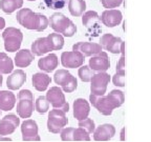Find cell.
<instances>
[{
    "label": "cell",
    "mask_w": 151,
    "mask_h": 142,
    "mask_svg": "<svg viewBox=\"0 0 151 142\" xmlns=\"http://www.w3.org/2000/svg\"><path fill=\"white\" fill-rule=\"evenodd\" d=\"M89 101L100 114L104 116H110L113 109L123 105L125 101V95L122 91L112 90L107 96H96L90 94Z\"/></svg>",
    "instance_id": "obj_1"
},
{
    "label": "cell",
    "mask_w": 151,
    "mask_h": 142,
    "mask_svg": "<svg viewBox=\"0 0 151 142\" xmlns=\"http://www.w3.org/2000/svg\"><path fill=\"white\" fill-rule=\"evenodd\" d=\"M16 19L18 23L26 30H34L37 32L45 31L50 25L48 18L45 15L33 12L28 7L19 9L17 12Z\"/></svg>",
    "instance_id": "obj_2"
},
{
    "label": "cell",
    "mask_w": 151,
    "mask_h": 142,
    "mask_svg": "<svg viewBox=\"0 0 151 142\" xmlns=\"http://www.w3.org/2000/svg\"><path fill=\"white\" fill-rule=\"evenodd\" d=\"M48 21H50L48 26H50L56 33L61 34L63 37H73L77 33L76 24L60 12L54 13L50 17Z\"/></svg>",
    "instance_id": "obj_3"
},
{
    "label": "cell",
    "mask_w": 151,
    "mask_h": 142,
    "mask_svg": "<svg viewBox=\"0 0 151 142\" xmlns=\"http://www.w3.org/2000/svg\"><path fill=\"white\" fill-rule=\"evenodd\" d=\"M18 103H17V115L20 118H31L35 111L34 95L29 90H21L18 93Z\"/></svg>",
    "instance_id": "obj_4"
},
{
    "label": "cell",
    "mask_w": 151,
    "mask_h": 142,
    "mask_svg": "<svg viewBox=\"0 0 151 142\" xmlns=\"http://www.w3.org/2000/svg\"><path fill=\"white\" fill-rule=\"evenodd\" d=\"M2 39L4 41V50L9 53H15L20 50L23 34L19 28L9 26L3 31Z\"/></svg>",
    "instance_id": "obj_5"
},
{
    "label": "cell",
    "mask_w": 151,
    "mask_h": 142,
    "mask_svg": "<svg viewBox=\"0 0 151 142\" xmlns=\"http://www.w3.org/2000/svg\"><path fill=\"white\" fill-rule=\"evenodd\" d=\"M68 118L66 113L60 109H52L48 113L47 118V130L52 134H60L62 128L67 126Z\"/></svg>",
    "instance_id": "obj_6"
},
{
    "label": "cell",
    "mask_w": 151,
    "mask_h": 142,
    "mask_svg": "<svg viewBox=\"0 0 151 142\" xmlns=\"http://www.w3.org/2000/svg\"><path fill=\"white\" fill-rule=\"evenodd\" d=\"M110 82V75L106 72H98L93 74L90 80V92L96 96H104L106 94L107 86Z\"/></svg>",
    "instance_id": "obj_7"
},
{
    "label": "cell",
    "mask_w": 151,
    "mask_h": 142,
    "mask_svg": "<svg viewBox=\"0 0 151 142\" xmlns=\"http://www.w3.org/2000/svg\"><path fill=\"white\" fill-rule=\"evenodd\" d=\"M23 141H40L41 137L38 135L39 128L35 120L33 119H24L23 122L20 124Z\"/></svg>",
    "instance_id": "obj_8"
},
{
    "label": "cell",
    "mask_w": 151,
    "mask_h": 142,
    "mask_svg": "<svg viewBox=\"0 0 151 142\" xmlns=\"http://www.w3.org/2000/svg\"><path fill=\"white\" fill-rule=\"evenodd\" d=\"M85 57L77 51L63 52L61 54V64L66 69H77L84 64Z\"/></svg>",
    "instance_id": "obj_9"
},
{
    "label": "cell",
    "mask_w": 151,
    "mask_h": 142,
    "mask_svg": "<svg viewBox=\"0 0 151 142\" xmlns=\"http://www.w3.org/2000/svg\"><path fill=\"white\" fill-rule=\"evenodd\" d=\"M19 125H20V117L15 114L5 115L0 120V136L6 137L9 135H12Z\"/></svg>",
    "instance_id": "obj_10"
},
{
    "label": "cell",
    "mask_w": 151,
    "mask_h": 142,
    "mask_svg": "<svg viewBox=\"0 0 151 142\" xmlns=\"http://www.w3.org/2000/svg\"><path fill=\"white\" fill-rule=\"evenodd\" d=\"M46 99L50 102V104L52 106V109H60L65 105L67 102L65 99V95L59 86H52L46 93Z\"/></svg>",
    "instance_id": "obj_11"
},
{
    "label": "cell",
    "mask_w": 151,
    "mask_h": 142,
    "mask_svg": "<svg viewBox=\"0 0 151 142\" xmlns=\"http://www.w3.org/2000/svg\"><path fill=\"white\" fill-rule=\"evenodd\" d=\"M90 69L93 72H106L110 67V61H109V57L106 52L102 51L99 54L91 56L89 59V65Z\"/></svg>",
    "instance_id": "obj_12"
},
{
    "label": "cell",
    "mask_w": 151,
    "mask_h": 142,
    "mask_svg": "<svg viewBox=\"0 0 151 142\" xmlns=\"http://www.w3.org/2000/svg\"><path fill=\"white\" fill-rule=\"evenodd\" d=\"M122 39L120 37H116L112 34H104L100 39V44L102 49L105 51H108L111 54H120L121 43Z\"/></svg>",
    "instance_id": "obj_13"
},
{
    "label": "cell",
    "mask_w": 151,
    "mask_h": 142,
    "mask_svg": "<svg viewBox=\"0 0 151 142\" xmlns=\"http://www.w3.org/2000/svg\"><path fill=\"white\" fill-rule=\"evenodd\" d=\"M102 46L100 43L96 42H84L80 41L73 45V51L80 52L84 57H91L102 52Z\"/></svg>",
    "instance_id": "obj_14"
},
{
    "label": "cell",
    "mask_w": 151,
    "mask_h": 142,
    "mask_svg": "<svg viewBox=\"0 0 151 142\" xmlns=\"http://www.w3.org/2000/svg\"><path fill=\"white\" fill-rule=\"evenodd\" d=\"M122 12L116 9H105L100 17V20L102 21V23L104 25H106L107 28H114V26L119 25L122 22Z\"/></svg>",
    "instance_id": "obj_15"
},
{
    "label": "cell",
    "mask_w": 151,
    "mask_h": 142,
    "mask_svg": "<svg viewBox=\"0 0 151 142\" xmlns=\"http://www.w3.org/2000/svg\"><path fill=\"white\" fill-rule=\"evenodd\" d=\"M73 109L75 119H77L78 121H82L84 119L88 118V116H89L90 104L84 98H78L73 101Z\"/></svg>",
    "instance_id": "obj_16"
},
{
    "label": "cell",
    "mask_w": 151,
    "mask_h": 142,
    "mask_svg": "<svg viewBox=\"0 0 151 142\" xmlns=\"http://www.w3.org/2000/svg\"><path fill=\"white\" fill-rule=\"evenodd\" d=\"M92 135L94 141H109L116 135V128L110 123H105L96 128Z\"/></svg>",
    "instance_id": "obj_17"
},
{
    "label": "cell",
    "mask_w": 151,
    "mask_h": 142,
    "mask_svg": "<svg viewBox=\"0 0 151 142\" xmlns=\"http://www.w3.org/2000/svg\"><path fill=\"white\" fill-rule=\"evenodd\" d=\"M26 81V74L23 70H16L7 76L6 86L9 91H17L21 88Z\"/></svg>",
    "instance_id": "obj_18"
},
{
    "label": "cell",
    "mask_w": 151,
    "mask_h": 142,
    "mask_svg": "<svg viewBox=\"0 0 151 142\" xmlns=\"http://www.w3.org/2000/svg\"><path fill=\"white\" fill-rule=\"evenodd\" d=\"M32 53L35 56H43L45 54L52 52V46L48 37L38 38L32 43Z\"/></svg>",
    "instance_id": "obj_19"
},
{
    "label": "cell",
    "mask_w": 151,
    "mask_h": 142,
    "mask_svg": "<svg viewBox=\"0 0 151 142\" xmlns=\"http://www.w3.org/2000/svg\"><path fill=\"white\" fill-rule=\"evenodd\" d=\"M59 66V59L56 54H48L38 61V67L44 73H50Z\"/></svg>",
    "instance_id": "obj_20"
},
{
    "label": "cell",
    "mask_w": 151,
    "mask_h": 142,
    "mask_svg": "<svg viewBox=\"0 0 151 142\" xmlns=\"http://www.w3.org/2000/svg\"><path fill=\"white\" fill-rule=\"evenodd\" d=\"M34 59H35V55L32 53L31 50H27V49L19 50L15 55V65L20 69L27 67L31 65Z\"/></svg>",
    "instance_id": "obj_21"
},
{
    "label": "cell",
    "mask_w": 151,
    "mask_h": 142,
    "mask_svg": "<svg viewBox=\"0 0 151 142\" xmlns=\"http://www.w3.org/2000/svg\"><path fill=\"white\" fill-rule=\"evenodd\" d=\"M32 82L36 91L45 92L52 82V78L50 76L47 75V73H35L32 77Z\"/></svg>",
    "instance_id": "obj_22"
},
{
    "label": "cell",
    "mask_w": 151,
    "mask_h": 142,
    "mask_svg": "<svg viewBox=\"0 0 151 142\" xmlns=\"http://www.w3.org/2000/svg\"><path fill=\"white\" fill-rule=\"evenodd\" d=\"M16 105V96L12 91H0V109L12 111Z\"/></svg>",
    "instance_id": "obj_23"
},
{
    "label": "cell",
    "mask_w": 151,
    "mask_h": 142,
    "mask_svg": "<svg viewBox=\"0 0 151 142\" xmlns=\"http://www.w3.org/2000/svg\"><path fill=\"white\" fill-rule=\"evenodd\" d=\"M23 7V0H0V9L5 14H12Z\"/></svg>",
    "instance_id": "obj_24"
},
{
    "label": "cell",
    "mask_w": 151,
    "mask_h": 142,
    "mask_svg": "<svg viewBox=\"0 0 151 142\" xmlns=\"http://www.w3.org/2000/svg\"><path fill=\"white\" fill-rule=\"evenodd\" d=\"M14 71V62L5 53H0V74L9 75Z\"/></svg>",
    "instance_id": "obj_25"
},
{
    "label": "cell",
    "mask_w": 151,
    "mask_h": 142,
    "mask_svg": "<svg viewBox=\"0 0 151 142\" xmlns=\"http://www.w3.org/2000/svg\"><path fill=\"white\" fill-rule=\"evenodd\" d=\"M86 9L85 0H68V11L71 16L79 17Z\"/></svg>",
    "instance_id": "obj_26"
},
{
    "label": "cell",
    "mask_w": 151,
    "mask_h": 142,
    "mask_svg": "<svg viewBox=\"0 0 151 142\" xmlns=\"http://www.w3.org/2000/svg\"><path fill=\"white\" fill-rule=\"evenodd\" d=\"M73 78V76L65 69L58 70L54 75V80H55V82H56V84L60 85L61 88L65 86Z\"/></svg>",
    "instance_id": "obj_27"
},
{
    "label": "cell",
    "mask_w": 151,
    "mask_h": 142,
    "mask_svg": "<svg viewBox=\"0 0 151 142\" xmlns=\"http://www.w3.org/2000/svg\"><path fill=\"white\" fill-rule=\"evenodd\" d=\"M100 21V16L96 11H87L85 12L82 17V23L86 28H89L90 26L94 25Z\"/></svg>",
    "instance_id": "obj_28"
},
{
    "label": "cell",
    "mask_w": 151,
    "mask_h": 142,
    "mask_svg": "<svg viewBox=\"0 0 151 142\" xmlns=\"http://www.w3.org/2000/svg\"><path fill=\"white\" fill-rule=\"evenodd\" d=\"M48 39H50V43H52V51H60L63 49L64 46V37L61 34L58 33H52L47 35Z\"/></svg>",
    "instance_id": "obj_29"
},
{
    "label": "cell",
    "mask_w": 151,
    "mask_h": 142,
    "mask_svg": "<svg viewBox=\"0 0 151 142\" xmlns=\"http://www.w3.org/2000/svg\"><path fill=\"white\" fill-rule=\"evenodd\" d=\"M50 109V102L47 101L45 96H39L35 101V111L39 114H45Z\"/></svg>",
    "instance_id": "obj_30"
},
{
    "label": "cell",
    "mask_w": 151,
    "mask_h": 142,
    "mask_svg": "<svg viewBox=\"0 0 151 142\" xmlns=\"http://www.w3.org/2000/svg\"><path fill=\"white\" fill-rule=\"evenodd\" d=\"M93 74H94V72L90 69L89 66L85 65V64H83L82 66H80L78 70L79 78H80L83 82H90Z\"/></svg>",
    "instance_id": "obj_31"
},
{
    "label": "cell",
    "mask_w": 151,
    "mask_h": 142,
    "mask_svg": "<svg viewBox=\"0 0 151 142\" xmlns=\"http://www.w3.org/2000/svg\"><path fill=\"white\" fill-rule=\"evenodd\" d=\"M73 141H90V134L84 128H77L73 130Z\"/></svg>",
    "instance_id": "obj_32"
},
{
    "label": "cell",
    "mask_w": 151,
    "mask_h": 142,
    "mask_svg": "<svg viewBox=\"0 0 151 142\" xmlns=\"http://www.w3.org/2000/svg\"><path fill=\"white\" fill-rule=\"evenodd\" d=\"M78 126L79 128H84L88 134H93L94 130H96V124H94V121L90 118H86L82 121H78Z\"/></svg>",
    "instance_id": "obj_33"
},
{
    "label": "cell",
    "mask_w": 151,
    "mask_h": 142,
    "mask_svg": "<svg viewBox=\"0 0 151 142\" xmlns=\"http://www.w3.org/2000/svg\"><path fill=\"white\" fill-rule=\"evenodd\" d=\"M48 9H61L65 7L67 0H43Z\"/></svg>",
    "instance_id": "obj_34"
},
{
    "label": "cell",
    "mask_w": 151,
    "mask_h": 142,
    "mask_svg": "<svg viewBox=\"0 0 151 142\" xmlns=\"http://www.w3.org/2000/svg\"><path fill=\"white\" fill-rule=\"evenodd\" d=\"M73 130L75 128H64L60 132L62 141H73Z\"/></svg>",
    "instance_id": "obj_35"
},
{
    "label": "cell",
    "mask_w": 151,
    "mask_h": 142,
    "mask_svg": "<svg viewBox=\"0 0 151 142\" xmlns=\"http://www.w3.org/2000/svg\"><path fill=\"white\" fill-rule=\"evenodd\" d=\"M112 82L113 85H116V86L124 88L125 86V73H118L116 72V75H113L112 77Z\"/></svg>",
    "instance_id": "obj_36"
},
{
    "label": "cell",
    "mask_w": 151,
    "mask_h": 142,
    "mask_svg": "<svg viewBox=\"0 0 151 142\" xmlns=\"http://www.w3.org/2000/svg\"><path fill=\"white\" fill-rule=\"evenodd\" d=\"M123 0H101V3L105 9H116L122 4Z\"/></svg>",
    "instance_id": "obj_37"
},
{
    "label": "cell",
    "mask_w": 151,
    "mask_h": 142,
    "mask_svg": "<svg viewBox=\"0 0 151 142\" xmlns=\"http://www.w3.org/2000/svg\"><path fill=\"white\" fill-rule=\"evenodd\" d=\"M77 88H78V80H77V78L73 76V78L71 79L65 86H63V88H61L64 93H73V91L77 90Z\"/></svg>",
    "instance_id": "obj_38"
},
{
    "label": "cell",
    "mask_w": 151,
    "mask_h": 142,
    "mask_svg": "<svg viewBox=\"0 0 151 142\" xmlns=\"http://www.w3.org/2000/svg\"><path fill=\"white\" fill-rule=\"evenodd\" d=\"M116 72L118 73H125V56H122L116 63Z\"/></svg>",
    "instance_id": "obj_39"
},
{
    "label": "cell",
    "mask_w": 151,
    "mask_h": 142,
    "mask_svg": "<svg viewBox=\"0 0 151 142\" xmlns=\"http://www.w3.org/2000/svg\"><path fill=\"white\" fill-rule=\"evenodd\" d=\"M120 54H122V56H125V42L124 41H122V43H121Z\"/></svg>",
    "instance_id": "obj_40"
},
{
    "label": "cell",
    "mask_w": 151,
    "mask_h": 142,
    "mask_svg": "<svg viewBox=\"0 0 151 142\" xmlns=\"http://www.w3.org/2000/svg\"><path fill=\"white\" fill-rule=\"evenodd\" d=\"M5 28V20L2 18V17H0V31L3 30Z\"/></svg>",
    "instance_id": "obj_41"
},
{
    "label": "cell",
    "mask_w": 151,
    "mask_h": 142,
    "mask_svg": "<svg viewBox=\"0 0 151 142\" xmlns=\"http://www.w3.org/2000/svg\"><path fill=\"white\" fill-rule=\"evenodd\" d=\"M122 141H125L126 140V137H125V128H123L121 130V138H120Z\"/></svg>",
    "instance_id": "obj_42"
},
{
    "label": "cell",
    "mask_w": 151,
    "mask_h": 142,
    "mask_svg": "<svg viewBox=\"0 0 151 142\" xmlns=\"http://www.w3.org/2000/svg\"><path fill=\"white\" fill-rule=\"evenodd\" d=\"M0 141H12L9 137H4V136H0Z\"/></svg>",
    "instance_id": "obj_43"
},
{
    "label": "cell",
    "mask_w": 151,
    "mask_h": 142,
    "mask_svg": "<svg viewBox=\"0 0 151 142\" xmlns=\"http://www.w3.org/2000/svg\"><path fill=\"white\" fill-rule=\"evenodd\" d=\"M2 82H3V76H2V74H0V88H1V85H2Z\"/></svg>",
    "instance_id": "obj_44"
},
{
    "label": "cell",
    "mask_w": 151,
    "mask_h": 142,
    "mask_svg": "<svg viewBox=\"0 0 151 142\" xmlns=\"http://www.w3.org/2000/svg\"><path fill=\"white\" fill-rule=\"evenodd\" d=\"M27 1H36V0H27Z\"/></svg>",
    "instance_id": "obj_45"
},
{
    "label": "cell",
    "mask_w": 151,
    "mask_h": 142,
    "mask_svg": "<svg viewBox=\"0 0 151 142\" xmlns=\"http://www.w3.org/2000/svg\"><path fill=\"white\" fill-rule=\"evenodd\" d=\"M0 116H1V109H0Z\"/></svg>",
    "instance_id": "obj_46"
}]
</instances>
